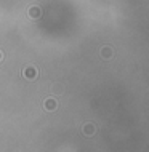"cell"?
Segmentation results:
<instances>
[{
    "instance_id": "cell-5",
    "label": "cell",
    "mask_w": 149,
    "mask_h": 152,
    "mask_svg": "<svg viewBox=\"0 0 149 152\" xmlns=\"http://www.w3.org/2000/svg\"><path fill=\"white\" fill-rule=\"evenodd\" d=\"M43 106H45V109H47V110H55L56 109V101L53 99V98H48V99H45Z\"/></svg>"
},
{
    "instance_id": "cell-2",
    "label": "cell",
    "mask_w": 149,
    "mask_h": 152,
    "mask_svg": "<svg viewBox=\"0 0 149 152\" xmlns=\"http://www.w3.org/2000/svg\"><path fill=\"white\" fill-rule=\"evenodd\" d=\"M40 15H42V10H40L39 7H31L29 8V18L37 19V18H40Z\"/></svg>"
},
{
    "instance_id": "cell-1",
    "label": "cell",
    "mask_w": 149,
    "mask_h": 152,
    "mask_svg": "<svg viewBox=\"0 0 149 152\" xmlns=\"http://www.w3.org/2000/svg\"><path fill=\"white\" fill-rule=\"evenodd\" d=\"M23 75H24V79H27V80H35L37 75H39V72H37V69L34 66H27V67H24Z\"/></svg>"
},
{
    "instance_id": "cell-3",
    "label": "cell",
    "mask_w": 149,
    "mask_h": 152,
    "mask_svg": "<svg viewBox=\"0 0 149 152\" xmlns=\"http://www.w3.org/2000/svg\"><path fill=\"white\" fill-rule=\"evenodd\" d=\"M99 53H101V58L103 59H111V58H112V48H111V47H103Z\"/></svg>"
},
{
    "instance_id": "cell-6",
    "label": "cell",
    "mask_w": 149,
    "mask_h": 152,
    "mask_svg": "<svg viewBox=\"0 0 149 152\" xmlns=\"http://www.w3.org/2000/svg\"><path fill=\"white\" fill-rule=\"evenodd\" d=\"M0 61H2V51H0Z\"/></svg>"
},
{
    "instance_id": "cell-4",
    "label": "cell",
    "mask_w": 149,
    "mask_h": 152,
    "mask_svg": "<svg viewBox=\"0 0 149 152\" xmlns=\"http://www.w3.org/2000/svg\"><path fill=\"white\" fill-rule=\"evenodd\" d=\"M82 131H84L85 136H93V133H95V126H93V123H85L84 128H82Z\"/></svg>"
}]
</instances>
